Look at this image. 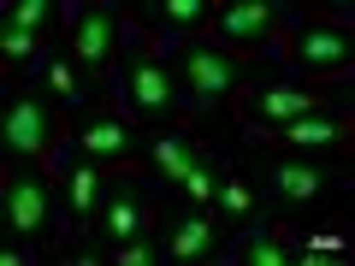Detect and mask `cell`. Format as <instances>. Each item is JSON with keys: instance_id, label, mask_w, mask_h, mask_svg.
Here are the masks:
<instances>
[{"instance_id": "cell-1", "label": "cell", "mask_w": 355, "mask_h": 266, "mask_svg": "<svg viewBox=\"0 0 355 266\" xmlns=\"http://www.w3.org/2000/svg\"><path fill=\"white\" fill-rule=\"evenodd\" d=\"M119 101H125V113L137 118V130H190V95H184V83H178V65L172 53L148 48V42H137L125 30V53H119Z\"/></svg>"}, {"instance_id": "cell-2", "label": "cell", "mask_w": 355, "mask_h": 266, "mask_svg": "<svg viewBox=\"0 0 355 266\" xmlns=\"http://www.w3.org/2000/svg\"><path fill=\"white\" fill-rule=\"evenodd\" d=\"M0 225H6L12 242H42V249L60 254L71 242V219H65V202H60V172L6 160V172H0Z\"/></svg>"}, {"instance_id": "cell-3", "label": "cell", "mask_w": 355, "mask_h": 266, "mask_svg": "<svg viewBox=\"0 0 355 266\" xmlns=\"http://www.w3.org/2000/svg\"><path fill=\"white\" fill-rule=\"evenodd\" d=\"M0 142H6V160L60 172V160L71 154V107H60L48 89H36V83L6 89V107H0Z\"/></svg>"}, {"instance_id": "cell-4", "label": "cell", "mask_w": 355, "mask_h": 266, "mask_svg": "<svg viewBox=\"0 0 355 266\" xmlns=\"http://www.w3.org/2000/svg\"><path fill=\"white\" fill-rule=\"evenodd\" d=\"M279 65L296 77V83H349L355 71V30H349V12L343 6H314V12L296 18L291 42H284Z\"/></svg>"}, {"instance_id": "cell-5", "label": "cell", "mask_w": 355, "mask_h": 266, "mask_svg": "<svg viewBox=\"0 0 355 266\" xmlns=\"http://www.w3.org/2000/svg\"><path fill=\"white\" fill-rule=\"evenodd\" d=\"M160 53H172L178 83L190 95V113H207V107L231 101L243 89V71H254V65H272V71H279V60L243 53V48H231V42H219V36H178L172 48H160Z\"/></svg>"}, {"instance_id": "cell-6", "label": "cell", "mask_w": 355, "mask_h": 266, "mask_svg": "<svg viewBox=\"0 0 355 266\" xmlns=\"http://www.w3.org/2000/svg\"><path fill=\"white\" fill-rule=\"evenodd\" d=\"M160 231V202H154V190H148V177H137V172H119L113 177V190H107V202H101V213L89 219V231L77 242H65V260H101L113 242H137V237H154Z\"/></svg>"}, {"instance_id": "cell-7", "label": "cell", "mask_w": 355, "mask_h": 266, "mask_svg": "<svg viewBox=\"0 0 355 266\" xmlns=\"http://www.w3.org/2000/svg\"><path fill=\"white\" fill-rule=\"evenodd\" d=\"M71 154L142 177V130H137V118L125 113L119 89H101L83 113H71Z\"/></svg>"}, {"instance_id": "cell-8", "label": "cell", "mask_w": 355, "mask_h": 266, "mask_svg": "<svg viewBox=\"0 0 355 266\" xmlns=\"http://www.w3.org/2000/svg\"><path fill=\"white\" fill-rule=\"evenodd\" d=\"M320 107H331V89L296 83V77H261V83H243L237 95H231V118H237V130L249 142L272 136L279 125L308 118V113H320Z\"/></svg>"}, {"instance_id": "cell-9", "label": "cell", "mask_w": 355, "mask_h": 266, "mask_svg": "<svg viewBox=\"0 0 355 266\" xmlns=\"http://www.w3.org/2000/svg\"><path fill=\"white\" fill-rule=\"evenodd\" d=\"M65 48H71V60L83 65V77H89L95 89H113L119 53H125V6H119V0H89V6H71Z\"/></svg>"}, {"instance_id": "cell-10", "label": "cell", "mask_w": 355, "mask_h": 266, "mask_svg": "<svg viewBox=\"0 0 355 266\" xmlns=\"http://www.w3.org/2000/svg\"><path fill=\"white\" fill-rule=\"evenodd\" d=\"M291 30H296V12H284L272 0H231V6H214V30L207 36L231 42L243 53H261V60H279Z\"/></svg>"}, {"instance_id": "cell-11", "label": "cell", "mask_w": 355, "mask_h": 266, "mask_svg": "<svg viewBox=\"0 0 355 266\" xmlns=\"http://www.w3.org/2000/svg\"><path fill=\"white\" fill-rule=\"evenodd\" d=\"M214 160H225V148L202 142L196 130H142V177L148 184H166L172 195Z\"/></svg>"}, {"instance_id": "cell-12", "label": "cell", "mask_w": 355, "mask_h": 266, "mask_svg": "<svg viewBox=\"0 0 355 266\" xmlns=\"http://www.w3.org/2000/svg\"><path fill=\"white\" fill-rule=\"evenodd\" d=\"M349 136H355V118L349 107H320V113L308 118H291V125H279L272 136H254V148H284V154H349Z\"/></svg>"}, {"instance_id": "cell-13", "label": "cell", "mask_w": 355, "mask_h": 266, "mask_svg": "<svg viewBox=\"0 0 355 266\" xmlns=\"http://www.w3.org/2000/svg\"><path fill=\"white\" fill-rule=\"evenodd\" d=\"M272 207H291V213H308V207L326 202V190L338 177H326V166L314 154H266V172H261Z\"/></svg>"}, {"instance_id": "cell-14", "label": "cell", "mask_w": 355, "mask_h": 266, "mask_svg": "<svg viewBox=\"0 0 355 266\" xmlns=\"http://www.w3.org/2000/svg\"><path fill=\"white\" fill-rule=\"evenodd\" d=\"M125 30L148 48H172L178 36H207L214 6L207 0H160V6H125Z\"/></svg>"}, {"instance_id": "cell-15", "label": "cell", "mask_w": 355, "mask_h": 266, "mask_svg": "<svg viewBox=\"0 0 355 266\" xmlns=\"http://www.w3.org/2000/svg\"><path fill=\"white\" fill-rule=\"evenodd\" d=\"M113 166L101 160H83V154H65L60 160V202H65V219H71V242L89 231V219L101 213L107 190H113Z\"/></svg>"}, {"instance_id": "cell-16", "label": "cell", "mask_w": 355, "mask_h": 266, "mask_svg": "<svg viewBox=\"0 0 355 266\" xmlns=\"http://www.w3.org/2000/svg\"><path fill=\"white\" fill-rule=\"evenodd\" d=\"M296 242H302V225L261 213L254 225H243L237 237L225 242V260H243V266H291L296 260Z\"/></svg>"}, {"instance_id": "cell-17", "label": "cell", "mask_w": 355, "mask_h": 266, "mask_svg": "<svg viewBox=\"0 0 355 266\" xmlns=\"http://www.w3.org/2000/svg\"><path fill=\"white\" fill-rule=\"evenodd\" d=\"M225 242H231L225 219L184 202V213H178V225L166 231L160 249H166V260H225Z\"/></svg>"}, {"instance_id": "cell-18", "label": "cell", "mask_w": 355, "mask_h": 266, "mask_svg": "<svg viewBox=\"0 0 355 266\" xmlns=\"http://www.w3.org/2000/svg\"><path fill=\"white\" fill-rule=\"evenodd\" d=\"M24 83L48 89L53 101H60V107H71V113H83V107L95 101V95H101V89H95V83L83 77V65L71 60V48H65V42H53V48L42 53V65H36V71L24 77Z\"/></svg>"}, {"instance_id": "cell-19", "label": "cell", "mask_w": 355, "mask_h": 266, "mask_svg": "<svg viewBox=\"0 0 355 266\" xmlns=\"http://www.w3.org/2000/svg\"><path fill=\"white\" fill-rule=\"evenodd\" d=\"M214 213L225 219V231L237 237L243 225H254L261 219V202H254V184L237 172V166H225V177H219V195H214Z\"/></svg>"}, {"instance_id": "cell-20", "label": "cell", "mask_w": 355, "mask_h": 266, "mask_svg": "<svg viewBox=\"0 0 355 266\" xmlns=\"http://www.w3.org/2000/svg\"><path fill=\"white\" fill-rule=\"evenodd\" d=\"M0 24H18V30H36V36H48V42H65L71 6H60V0H18V6L0 12Z\"/></svg>"}, {"instance_id": "cell-21", "label": "cell", "mask_w": 355, "mask_h": 266, "mask_svg": "<svg viewBox=\"0 0 355 266\" xmlns=\"http://www.w3.org/2000/svg\"><path fill=\"white\" fill-rule=\"evenodd\" d=\"M343 254H349V225H343L338 213H331L320 231H302V242H296V260H302V266H320V260H343Z\"/></svg>"}, {"instance_id": "cell-22", "label": "cell", "mask_w": 355, "mask_h": 266, "mask_svg": "<svg viewBox=\"0 0 355 266\" xmlns=\"http://www.w3.org/2000/svg\"><path fill=\"white\" fill-rule=\"evenodd\" d=\"M101 260H113V266H160V260H166V249H160L154 237H137V242H113Z\"/></svg>"}]
</instances>
